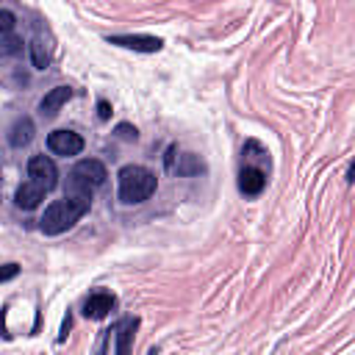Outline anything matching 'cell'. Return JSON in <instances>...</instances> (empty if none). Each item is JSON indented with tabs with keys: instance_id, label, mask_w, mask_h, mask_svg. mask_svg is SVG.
Returning <instances> with one entry per match:
<instances>
[{
	"instance_id": "17",
	"label": "cell",
	"mask_w": 355,
	"mask_h": 355,
	"mask_svg": "<svg viewBox=\"0 0 355 355\" xmlns=\"http://www.w3.org/2000/svg\"><path fill=\"white\" fill-rule=\"evenodd\" d=\"M116 133H119L122 139H128V141H136V128H130V125H119Z\"/></svg>"
},
{
	"instance_id": "3",
	"label": "cell",
	"mask_w": 355,
	"mask_h": 355,
	"mask_svg": "<svg viewBox=\"0 0 355 355\" xmlns=\"http://www.w3.org/2000/svg\"><path fill=\"white\" fill-rule=\"evenodd\" d=\"M69 178H72V189H78V191L89 194L92 189H97V186H103V183H105L108 172H105L103 161H97V158H80V161L72 166Z\"/></svg>"
},
{
	"instance_id": "7",
	"label": "cell",
	"mask_w": 355,
	"mask_h": 355,
	"mask_svg": "<svg viewBox=\"0 0 355 355\" xmlns=\"http://www.w3.org/2000/svg\"><path fill=\"white\" fill-rule=\"evenodd\" d=\"M108 44H119L136 53H158L164 42L158 36H144V33H125V36H108Z\"/></svg>"
},
{
	"instance_id": "19",
	"label": "cell",
	"mask_w": 355,
	"mask_h": 355,
	"mask_svg": "<svg viewBox=\"0 0 355 355\" xmlns=\"http://www.w3.org/2000/svg\"><path fill=\"white\" fill-rule=\"evenodd\" d=\"M97 114H100V119H108V116H111V105H108L105 100H100V103H97Z\"/></svg>"
},
{
	"instance_id": "10",
	"label": "cell",
	"mask_w": 355,
	"mask_h": 355,
	"mask_svg": "<svg viewBox=\"0 0 355 355\" xmlns=\"http://www.w3.org/2000/svg\"><path fill=\"white\" fill-rule=\"evenodd\" d=\"M44 189L39 186V183H33L31 178L17 189V194H14V202H17V208H22V211H33L42 200H44Z\"/></svg>"
},
{
	"instance_id": "14",
	"label": "cell",
	"mask_w": 355,
	"mask_h": 355,
	"mask_svg": "<svg viewBox=\"0 0 355 355\" xmlns=\"http://www.w3.org/2000/svg\"><path fill=\"white\" fill-rule=\"evenodd\" d=\"M31 61H33L36 69H44V67L50 64V55H47L42 39H33V42H31Z\"/></svg>"
},
{
	"instance_id": "4",
	"label": "cell",
	"mask_w": 355,
	"mask_h": 355,
	"mask_svg": "<svg viewBox=\"0 0 355 355\" xmlns=\"http://www.w3.org/2000/svg\"><path fill=\"white\" fill-rule=\"evenodd\" d=\"M164 164H166L169 172L180 175V178H191V175L205 172V164H202L200 155H194V153H178V147H169V150H166Z\"/></svg>"
},
{
	"instance_id": "16",
	"label": "cell",
	"mask_w": 355,
	"mask_h": 355,
	"mask_svg": "<svg viewBox=\"0 0 355 355\" xmlns=\"http://www.w3.org/2000/svg\"><path fill=\"white\" fill-rule=\"evenodd\" d=\"M0 28H3V33H14V14L8 8L0 11Z\"/></svg>"
},
{
	"instance_id": "12",
	"label": "cell",
	"mask_w": 355,
	"mask_h": 355,
	"mask_svg": "<svg viewBox=\"0 0 355 355\" xmlns=\"http://www.w3.org/2000/svg\"><path fill=\"white\" fill-rule=\"evenodd\" d=\"M69 97H72V89H69V86H55V89H50V92L42 97L39 108H42L44 116H55V114L61 111V105H67Z\"/></svg>"
},
{
	"instance_id": "6",
	"label": "cell",
	"mask_w": 355,
	"mask_h": 355,
	"mask_svg": "<svg viewBox=\"0 0 355 355\" xmlns=\"http://www.w3.org/2000/svg\"><path fill=\"white\" fill-rule=\"evenodd\" d=\"M47 147L50 153L55 155H78L83 150V139L75 133V130H67V128H58L47 136Z\"/></svg>"
},
{
	"instance_id": "1",
	"label": "cell",
	"mask_w": 355,
	"mask_h": 355,
	"mask_svg": "<svg viewBox=\"0 0 355 355\" xmlns=\"http://www.w3.org/2000/svg\"><path fill=\"white\" fill-rule=\"evenodd\" d=\"M89 194H69V197H64V200H53L47 208H44V214H42V219H39V227H42V233L44 236H58V233H64V230H69L86 211H89Z\"/></svg>"
},
{
	"instance_id": "11",
	"label": "cell",
	"mask_w": 355,
	"mask_h": 355,
	"mask_svg": "<svg viewBox=\"0 0 355 355\" xmlns=\"http://www.w3.org/2000/svg\"><path fill=\"white\" fill-rule=\"evenodd\" d=\"M136 327H139V319L136 316H125V319H119L111 330L116 333V344H114V352H119V355H125L128 349H130V341H133V333H136Z\"/></svg>"
},
{
	"instance_id": "2",
	"label": "cell",
	"mask_w": 355,
	"mask_h": 355,
	"mask_svg": "<svg viewBox=\"0 0 355 355\" xmlns=\"http://www.w3.org/2000/svg\"><path fill=\"white\" fill-rule=\"evenodd\" d=\"M116 180H119V200H122L125 205L144 202L147 197H153V191H155V186H158L155 175H153L147 166H141V164H128V166H122L119 175H116Z\"/></svg>"
},
{
	"instance_id": "15",
	"label": "cell",
	"mask_w": 355,
	"mask_h": 355,
	"mask_svg": "<svg viewBox=\"0 0 355 355\" xmlns=\"http://www.w3.org/2000/svg\"><path fill=\"white\" fill-rule=\"evenodd\" d=\"M0 50H3V55H14V53H19L22 50V39L19 36H14V33H3V39H0Z\"/></svg>"
},
{
	"instance_id": "18",
	"label": "cell",
	"mask_w": 355,
	"mask_h": 355,
	"mask_svg": "<svg viewBox=\"0 0 355 355\" xmlns=\"http://www.w3.org/2000/svg\"><path fill=\"white\" fill-rule=\"evenodd\" d=\"M17 272H19V266H17V263H6V269H3L0 280H3V283H8V280H11L14 275H17Z\"/></svg>"
},
{
	"instance_id": "9",
	"label": "cell",
	"mask_w": 355,
	"mask_h": 355,
	"mask_svg": "<svg viewBox=\"0 0 355 355\" xmlns=\"http://www.w3.org/2000/svg\"><path fill=\"white\" fill-rule=\"evenodd\" d=\"M263 186H266L263 169H261V166H252V164H244L241 172H239V189H241V194L255 197V194L263 191Z\"/></svg>"
},
{
	"instance_id": "13",
	"label": "cell",
	"mask_w": 355,
	"mask_h": 355,
	"mask_svg": "<svg viewBox=\"0 0 355 355\" xmlns=\"http://www.w3.org/2000/svg\"><path fill=\"white\" fill-rule=\"evenodd\" d=\"M31 139H33V122L28 116H19L8 130V144L11 147H25Z\"/></svg>"
},
{
	"instance_id": "5",
	"label": "cell",
	"mask_w": 355,
	"mask_h": 355,
	"mask_svg": "<svg viewBox=\"0 0 355 355\" xmlns=\"http://www.w3.org/2000/svg\"><path fill=\"white\" fill-rule=\"evenodd\" d=\"M28 178H31L33 183H39L44 191H50V189H55V183H58V169H55L53 158H47V155H33V158L28 161Z\"/></svg>"
},
{
	"instance_id": "8",
	"label": "cell",
	"mask_w": 355,
	"mask_h": 355,
	"mask_svg": "<svg viewBox=\"0 0 355 355\" xmlns=\"http://www.w3.org/2000/svg\"><path fill=\"white\" fill-rule=\"evenodd\" d=\"M116 308V297L111 291H92L83 302V316L86 319H105L111 311Z\"/></svg>"
}]
</instances>
